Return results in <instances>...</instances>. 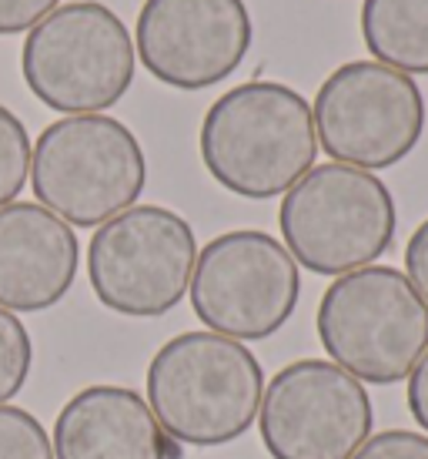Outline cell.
Wrapping results in <instances>:
<instances>
[{
	"label": "cell",
	"mask_w": 428,
	"mask_h": 459,
	"mask_svg": "<svg viewBox=\"0 0 428 459\" xmlns=\"http://www.w3.org/2000/svg\"><path fill=\"white\" fill-rule=\"evenodd\" d=\"M291 258L312 275H348L372 265L395 242L398 212L375 171L352 165H315L278 208Z\"/></svg>",
	"instance_id": "5b68a950"
},
{
	"label": "cell",
	"mask_w": 428,
	"mask_h": 459,
	"mask_svg": "<svg viewBox=\"0 0 428 459\" xmlns=\"http://www.w3.org/2000/svg\"><path fill=\"white\" fill-rule=\"evenodd\" d=\"M38 204L74 229H101L134 208L148 185V158L134 131L107 115H67L40 131L30 152Z\"/></svg>",
	"instance_id": "277c9868"
},
{
	"label": "cell",
	"mask_w": 428,
	"mask_h": 459,
	"mask_svg": "<svg viewBox=\"0 0 428 459\" xmlns=\"http://www.w3.org/2000/svg\"><path fill=\"white\" fill-rule=\"evenodd\" d=\"M61 7V0H0V34H24Z\"/></svg>",
	"instance_id": "d6986e66"
},
{
	"label": "cell",
	"mask_w": 428,
	"mask_h": 459,
	"mask_svg": "<svg viewBox=\"0 0 428 459\" xmlns=\"http://www.w3.org/2000/svg\"><path fill=\"white\" fill-rule=\"evenodd\" d=\"M30 134L11 108L0 104V208L17 202L30 178Z\"/></svg>",
	"instance_id": "9a60e30c"
},
{
	"label": "cell",
	"mask_w": 428,
	"mask_h": 459,
	"mask_svg": "<svg viewBox=\"0 0 428 459\" xmlns=\"http://www.w3.org/2000/svg\"><path fill=\"white\" fill-rule=\"evenodd\" d=\"M134 40L101 0H74L27 30L21 71L30 94L61 115H101L134 81Z\"/></svg>",
	"instance_id": "8992f818"
},
{
	"label": "cell",
	"mask_w": 428,
	"mask_h": 459,
	"mask_svg": "<svg viewBox=\"0 0 428 459\" xmlns=\"http://www.w3.org/2000/svg\"><path fill=\"white\" fill-rule=\"evenodd\" d=\"M265 369L238 339L181 332L148 366V406L161 429L184 446H225L254 426Z\"/></svg>",
	"instance_id": "7a4b0ae2"
},
{
	"label": "cell",
	"mask_w": 428,
	"mask_h": 459,
	"mask_svg": "<svg viewBox=\"0 0 428 459\" xmlns=\"http://www.w3.org/2000/svg\"><path fill=\"white\" fill-rule=\"evenodd\" d=\"M81 265L74 229L38 202L0 208V308L44 312L71 292Z\"/></svg>",
	"instance_id": "7c38bea8"
},
{
	"label": "cell",
	"mask_w": 428,
	"mask_h": 459,
	"mask_svg": "<svg viewBox=\"0 0 428 459\" xmlns=\"http://www.w3.org/2000/svg\"><path fill=\"white\" fill-rule=\"evenodd\" d=\"M352 459H428V436L412 429H385L368 436Z\"/></svg>",
	"instance_id": "ac0fdd59"
},
{
	"label": "cell",
	"mask_w": 428,
	"mask_h": 459,
	"mask_svg": "<svg viewBox=\"0 0 428 459\" xmlns=\"http://www.w3.org/2000/svg\"><path fill=\"white\" fill-rule=\"evenodd\" d=\"M405 275L428 306V218L412 231V238L405 245Z\"/></svg>",
	"instance_id": "ffe728a7"
},
{
	"label": "cell",
	"mask_w": 428,
	"mask_h": 459,
	"mask_svg": "<svg viewBox=\"0 0 428 459\" xmlns=\"http://www.w3.org/2000/svg\"><path fill=\"white\" fill-rule=\"evenodd\" d=\"M188 292L201 325L238 342H258L291 319L302 295V272L275 235L238 229L198 252Z\"/></svg>",
	"instance_id": "ba28073f"
},
{
	"label": "cell",
	"mask_w": 428,
	"mask_h": 459,
	"mask_svg": "<svg viewBox=\"0 0 428 459\" xmlns=\"http://www.w3.org/2000/svg\"><path fill=\"white\" fill-rule=\"evenodd\" d=\"M271 459H352L375 426L365 383L328 362L298 359L265 383L258 409Z\"/></svg>",
	"instance_id": "30bf717a"
},
{
	"label": "cell",
	"mask_w": 428,
	"mask_h": 459,
	"mask_svg": "<svg viewBox=\"0 0 428 459\" xmlns=\"http://www.w3.org/2000/svg\"><path fill=\"white\" fill-rule=\"evenodd\" d=\"M315 322L331 362L358 383H402L428 349L425 299L391 265L338 275L321 295Z\"/></svg>",
	"instance_id": "3957f363"
},
{
	"label": "cell",
	"mask_w": 428,
	"mask_h": 459,
	"mask_svg": "<svg viewBox=\"0 0 428 459\" xmlns=\"http://www.w3.org/2000/svg\"><path fill=\"white\" fill-rule=\"evenodd\" d=\"M0 459H54L51 436L34 412L11 403L0 406Z\"/></svg>",
	"instance_id": "e0dca14e"
},
{
	"label": "cell",
	"mask_w": 428,
	"mask_h": 459,
	"mask_svg": "<svg viewBox=\"0 0 428 459\" xmlns=\"http://www.w3.org/2000/svg\"><path fill=\"white\" fill-rule=\"evenodd\" d=\"M318 148L362 171H381L415 152L425 131V98L415 77L378 61H348L315 94Z\"/></svg>",
	"instance_id": "9c48e42d"
},
{
	"label": "cell",
	"mask_w": 428,
	"mask_h": 459,
	"mask_svg": "<svg viewBox=\"0 0 428 459\" xmlns=\"http://www.w3.org/2000/svg\"><path fill=\"white\" fill-rule=\"evenodd\" d=\"M30 366H34L30 332L13 312L0 308V406L24 389Z\"/></svg>",
	"instance_id": "2e32d148"
},
{
	"label": "cell",
	"mask_w": 428,
	"mask_h": 459,
	"mask_svg": "<svg viewBox=\"0 0 428 459\" xmlns=\"http://www.w3.org/2000/svg\"><path fill=\"white\" fill-rule=\"evenodd\" d=\"M201 161L238 198H278L315 168V115L281 81L238 84L208 108L198 134Z\"/></svg>",
	"instance_id": "6da1fadb"
},
{
	"label": "cell",
	"mask_w": 428,
	"mask_h": 459,
	"mask_svg": "<svg viewBox=\"0 0 428 459\" xmlns=\"http://www.w3.org/2000/svg\"><path fill=\"white\" fill-rule=\"evenodd\" d=\"M362 40L378 65L428 74V0H365Z\"/></svg>",
	"instance_id": "5bb4252c"
},
{
	"label": "cell",
	"mask_w": 428,
	"mask_h": 459,
	"mask_svg": "<svg viewBox=\"0 0 428 459\" xmlns=\"http://www.w3.org/2000/svg\"><path fill=\"white\" fill-rule=\"evenodd\" d=\"M408 412L415 416V422L428 433V349L425 356L418 359L412 376H408Z\"/></svg>",
	"instance_id": "44dd1931"
},
{
	"label": "cell",
	"mask_w": 428,
	"mask_h": 459,
	"mask_svg": "<svg viewBox=\"0 0 428 459\" xmlns=\"http://www.w3.org/2000/svg\"><path fill=\"white\" fill-rule=\"evenodd\" d=\"M254 40L244 0H144L134 54L148 74L177 91H204L241 67Z\"/></svg>",
	"instance_id": "8fae6325"
},
{
	"label": "cell",
	"mask_w": 428,
	"mask_h": 459,
	"mask_svg": "<svg viewBox=\"0 0 428 459\" xmlns=\"http://www.w3.org/2000/svg\"><path fill=\"white\" fill-rule=\"evenodd\" d=\"M198 238L164 204H134L104 221L88 245V279L104 308L158 319L188 295Z\"/></svg>",
	"instance_id": "52a82bcc"
},
{
	"label": "cell",
	"mask_w": 428,
	"mask_h": 459,
	"mask_svg": "<svg viewBox=\"0 0 428 459\" xmlns=\"http://www.w3.org/2000/svg\"><path fill=\"white\" fill-rule=\"evenodd\" d=\"M54 459H177L148 399L127 385L98 383L67 399L51 433Z\"/></svg>",
	"instance_id": "4fadbf2b"
}]
</instances>
